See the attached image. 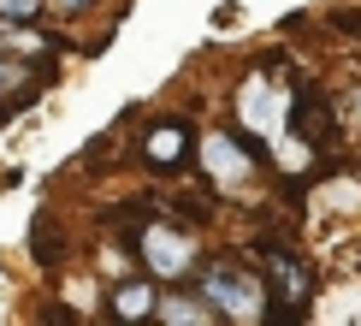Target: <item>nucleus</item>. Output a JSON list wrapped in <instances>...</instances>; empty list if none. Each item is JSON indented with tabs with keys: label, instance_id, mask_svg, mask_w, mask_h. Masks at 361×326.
Masks as SVG:
<instances>
[{
	"label": "nucleus",
	"instance_id": "nucleus-9",
	"mask_svg": "<svg viewBox=\"0 0 361 326\" xmlns=\"http://www.w3.org/2000/svg\"><path fill=\"white\" fill-rule=\"evenodd\" d=\"M30 243H36V261H42V267L59 261V231L48 226V219H36V226H30Z\"/></svg>",
	"mask_w": 361,
	"mask_h": 326
},
{
	"label": "nucleus",
	"instance_id": "nucleus-2",
	"mask_svg": "<svg viewBox=\"0 0 361 326\" xmlns=\"http://www.w3.org/2000/svg\"><path fill=\"white\" fill-rule=\"evenodd\" d=\"M237 113H243V125L249 131H261V137H279L284 143V131L296 125V107H290V95H284V89H273L261 78V71H255V78L243 83V95H237Z\"/></svg>",
	"mask_w": 361,
	"mask_h": 326
},
{
	"label": "nucleus",
	"instance_id": "nucleus-10",
	"mask_svg": "<svg viewBox=\"0 0 361 326\" xmlns=\"http://www.w3.org/2000/svg\"><path fill=\"white\" fill-rule=\"evenodd\" d=\"M42 12V0H0V18H12V24H30Z\"/></svg>",
	"mask_w": 361,
	"mask_h": 326
},
{
	"label": "nucleus",
	"instance_id": "nucleus-11",
	"mask_svg": "<svg viewBox=\"0 0 361 326\" xmlns=\"http://www.w3.org/2000/svg\"><path fill=\"white\" fill-rule=\"evenodd\" d=\"M332 18H338V30H350V36H361V12H355V6H343V12H332Z\"/></svg>",
	"mask_w": 361,
	"mask_h": 326
},
{
	"label": "nucleus",
	"instance_id": "nucleus-3",
	"mask_svg": "<svg viewBox=\"0 0 361 326\" xmlns=\"http://www.w3.org/2000/svg\"><path fill=\"white\" fill-rule=\"evenodd\" d=\"M142 160L154 172H178V167H190V119H148V131H142Z\"/></svg>",
	"mask_w": 361,
	"mask_h": 326
},
{
	"label": "nucleus",
	"instance_id": "nucleus-1",
	"mask_svg": "<svg viewBox=\"0 0 361 326\" xmlns=\"http://www.w3.org/2000/svg\"><path fill=\"white\" fill-rule=\"evenodd\" d=\"M202 296H207V303H219V315H231V320H261L267 315V291L255 285L249 273H237V261L207 267Z\"/></svg>",
	"mask_w": 361,
	"mask_h": 326
},
{
	"label": "nucleus",
	"instance_id": "nucleus-6",
	"mask_svg": "<svg viewBox=\"0 0 361 326\" xmlns=\"http://www.w3.org/2000/svg\"><path fill=\"white\" fill-rule=\"evenodd\" d=\"M202 160H207V172H214L219 184H243V178H249V148L237 137H207L202 143Z\"/></svg>",
	"mask_w": 361,
	"mask_h": 326
},
{
	"label": "nucleus",
	"instance_id": "nucleus-7",
	"mask_svg": "<svg viewBox=\"0 0 361 326\" xmlns=\"http://www.w3.org/2000/svg\"><path fill=\"white\" fill-rule=\"evenodd\" d=\"M113 315L118 320H148V315H160V296L148 291V285H125L113 296Z\"/></svg>",
	"mask_w": 361,
	"mask_h": 326
},
{
	"label": "nucleus",
	"instance_id": "nucleus-4",
	"mask_svg": "<svg viewBox=\"0 0 361 326\" xmlns=\"http://www.w3.org/2000/svg\"><path fill=\"white\" fill-rule=\"evenodd\" d=\"M137 249H142L148 273H160V279H184L190 267H195V243H190L184 231H172V226H148Z\"/></svg>",
	"mask_w": 361,
	"mask_h": 326
},
{
	"label": "nucleus",
	"instance_id": "nucleus-12",
	"mask_svg": "<svg viewBox=\"0 0 361 326\" xmlns=\"http://www.w3.org/2000/svg\"><path fill=\"white\" fill-rule=\"evenodd\" d=\"M66 6H83V0H66Z\"/></svg>",
	"mask_w": 361,
	"mask_h": 326
},
{
	"label": "nucleus",
	"instance_id": "nucleus-8",
	"mask_svg": "<svg viewBox=\"0 0 361 326\" xmlns=\"http://www.w3.org/2000/svg\"><path fill=\"white\" fill-rule=\"evenodd\" d=\"M160 320H172V326H202V320H214V308L207 303H190V296H178V303H160Z\"/></svg>",
	"mask_w": 361,
	"mask_h": 326
},
{
	"label": "nucleus",
	"instance_id": "nucleus-5",
	"mask_svg": "<svg viewBox=\"0 0 361 326\" xmlns=\"http://www.w3.org/2000/svg\"><path fill=\"white\" fill-rule=\"evenodd\" d=\"M308 273H302V261L290 255V249H279L273 255V315H284V320H302L308 315Z\"/></svg>",
	"mask_w": 361,
	"mask_h": 326
}]
</instances>
